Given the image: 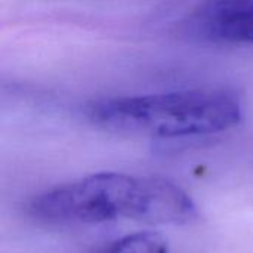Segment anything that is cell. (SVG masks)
<instances>
[{"label": "cell", "mask_w": 253, "mask_h": 253, "mask_svg": "<svg viewBox=\"0 0 253 253\" xmlns=\"http://www.w3.org/2000/svg\"><path fill=\"white\" fill-rule=\"evenodd\" d=\"M203 27L215 40L253 44V0H213L203 15Z\"/></svg>", "instance_id": "cell-3"}, {"label": "cell", "mask_w": 253, "mask_h": 253, "mask_svg": "<svg viewBox=\"0 0 253 253\" xmlns=\"http://www.w3.org/2000/svg\"><path fill=\"white\" fill-rule=\"evenodd\" d=\"M30 215L46 224H102L127 218L156 225L190 224L199 216L194 200L163 178L101 172L34 197Z\"/></svg>", "instance_id": "cell-1"}, {"label": "cell", "mask_w": 253, "mask_h": 253, "mask_svg": "<svg viewBox=\"0 0 253 253\" xmlns=\"http://www.w3.org/2000/svg\"><path fill=\"white\" fill-rule=\"evenodd\" d=\"M242 116L239 99L222 89L122 96L92 108V117L104 127L151 138L221 133L236 127Z\"/></svg>", "instance_id": "cell-2"}, {"label": "cell", "mask_w": 253, "mask_h": 253, "mask_svg": "<svg viewBox=\"0 0 253 253\" xmlns=\"http://www.w3.org/2000/svg\"><path fill=\"white\" fill-rule=\"evenodd\" d=\"M108 253H169V245L157 233L139 231L117 240Z\"/></svg>", "instance_id": "cell-4"}]
</instances>
